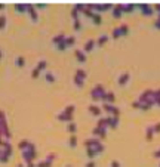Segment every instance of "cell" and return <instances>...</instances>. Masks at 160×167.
Listing matches in <instances>:
<instances>
[{
	"mask_svg": "<svg viewBox=\"0 0 160 167\" xmlns=\"http://www.w3.org/2000/svg\"><path fill=\"white\" fill-rule=\"evenodd\" d=\"M156 105V101H154V90L151 89H147L145 92L141 93V96L132 102V107L135 110H142V111H148L151 107Z\"/></svg>",
	"mask_w": 160,
	"mask_h": 167,
	"instance_id": "cell-1",
	"label": "cell"
},
{
	"mask_svg": "<svg viewBox=\"0 0 160 167\" xmlns=\"http://www.w3.org/2000/svg\"><path fill=\"white\" fill-rule=\"evenodd\" d=\"M84 146L86 148H93L95 151H96V154H101V152H104V145L101 144V140L98 139V138H91V139H88V140H84Z\"/></svg>",
	"mask_w": 160,
	"mask_h": 167,
	"instance_id": "cell-2",
	"label": "cell"
},
{
	"mask_svg": "<svg viewBox=\"0 0 160 167\" xmlns=\"http://www.w3.org/2000/svg\"><path fill=\"white\" fill-rule=\"evenodd\" d=\"M105 89H104V86L102 84H96L92 90H91V96H92V99H95V101H101L102 99V96L105 95Z\"/></svg>",
	"mask_w": 160,
	"mask_h": 167,
	"instance_id": "cell-3",
	"label": "cell"
},
{
	"mask_svg": "<svg viewBox=\"0 0 160 167\" xmlns=\"http://www.w3.org/2000/svg\"><path fill=\"white\" fill-rule=\"evenodd\" d=\"M135 9H139L141 14L147 15V16H151L154 14V8H151V5H148V3H137Z\"/></svg>",
	"mask_w": 160,
	"mask_h": 167,
	"instance_id": "cell-4",
	"label": "cell"
},
{
	"mask_svg": "<svg viewBox=\"0 0 160 167\" xmlns=\"http://www.w3.org/2000/svg\"><path fill=\"white\" fill-rule=\"evenodd\" d=\"M129 34V27L125 24V25H120V27H117V28H114L113 30V33H111V36H113V38H120V37H125V36H128Z\"/></svg>",
	"mask_w": 160,
	"mask_h": 167,
	"instance_id": "cell-5",
	"label": "cell"
},
{
	"mask_svg": "<svg viewBox=\"0 0 160 167\" xmlns=\"http://www.w3.org/2000/svg\"><path fill=\"white\" fill-rule=\"evenodd\" d=\"M102 110L110 114V117H119V115H120V110L116 105H113V104H104Z\"/></svg>",
	"mask_w": 160,
	"mask_h": 167,
	"instance_id": "cell-6",
	"label": "cell"
},
{
	"mask_svg": "<svg viewBox=\"0 0 160 167\" xmlns=\"http://www.w3.org/2000/svg\"><path fill=\"white\" fill-rule=\"evenodd\" d=\"M92 8H93V12H96V14H101V12H105L108 9H113V5L111 3H92Z\"/></svg>",
	"mask_w": 160,
	"mask_h": 167,
	"instance_id": "cell-7",
	"label": "cell"
},
{
	"mask_svg": "<svg viewBox=\"0 0 160 167\" xmlns=\"http://www.w3.org/2000/svg\"><path fill=\"white\" fill-rule=\"evenodd\" d=\"M22 157H24V160H25L27 164H30V163H33V160H36V157H37V152L25 149V151H22Z\"/></svg>",
	"mask_w": 160,
	"mask_h": 167,
	"instance_id": "cell-8",
	"label": "cell"
},
{
	"mask_svg": "<svg viewBox=\"0 0 160 167\" xmlns=\"http://www.w3.org/2000/svg\"><path fill=\"white\" fill-rule=\"evenodd\" d=\"M92 133L100 139V140H102V139H105V136H107V129H101V127H95V129L92 130Z\"/></svg>",
	"mask_w": 160,
	"mask_h": 167,
	"instance_id": "cell-9",
	"label": "cell"
},
{
	"mask_svg": "<svg viewBox=\"0 0 160 167\" xmlns=\"http://www.w3.org/2000/svg\"><path fill=\"white\" fill-rule=\"evenodd\" d=\"M104 104H114V101H116V96H114V93L113 92H105V95L102 96V99H101Z\"/></svg>",
	"mask_w": 160,
	"mask_h": 167,
	"instance_id": "cell-10",
	"label": "cell"
},
{
	"mask_svg": "<svg viewBox=\"0 0 160 167\" xmlns=\"http://www.w3.org/2000/svg\"><path fill=\"white\" fill-rule=\"evenodd\" d=\"M56 118H58L59 121H65V123H73V115H68V114H65L64 111H62V112H59V114L56 115Z\"/></svg>",
	"mask_w": 160,
	"mask_h": 167,
	"instance_id": "cell-11",
	"label": "cell"
},
{
	"mask_svg": "<svg viewBox=\"0 0 160 167\" xmlns=\"http://www.w3.org/2000/svg\"><path fill=\"white\" fill-rule=\"evenodd\" d=\"M129 79H130V75H129V73H123V74H122V75L119 77V80H117L119 86H125V84H128Z\"/></svg>",
	"mask_w": 160,
	"mask_h": 167,
	"instance_id": "cell-12",
	"label": "cell"
},
{
	"mask_svg": "<svg viewBox=\"0 0 160 167\" xmlns=\"http://www.w3.org/2000/svg\"><path fill=\"white\" fill-rule=\"evenodd\" d=\"M27 12L30 14V16H31V19L33 21H37V10H36V8L33 6V5H27Z\"/></svg>",
	"mask_w": 160,
	"mask_h": 167,
	"instance_id": "cell-13",
	"label": "cell"
},
{
	"mask_svg": "<svg viewBox=\"0 0 160 167\" xmlns=\"http://www.w3.org/2000/svg\"><path fill=\"white\" fill-rule=\"evenodd\" d=\"M122 8V12L123 14H130V12L135 10V5L133 3H126V5H120Z\"/></svg>",
	"mask_w": 160,
	"mask_h": 167,
	"instance_id": "cell-14",
	"label": "cell"
},
{
	"mask_svg": "<svg viewBox=\"0 0 160 167\" xmlns=\"http://www.w3.org/2000/svg\"><path fill=\"white\" fill-rule=\"evenodd\" d=\"M74 55H76V59H77L79 62H82V64H84V62H86V59H88V58H86V53L83 52V50H80V49H77V50H76Z\"/></svg>",
	"mask_w": 160,
	"mask_h": 167,
	"instance_id": "cell-15",
	"label": "cell"
},
{
	"mask_svg": "<svg viewBox=\"0 0 160 167\" xmlns=\"http://www.w3.org/2000/svg\"><path fill=\"white\" fill-rule=\"evenodd\" d=\"M95 44H96L95 40H88L84 43V46H83V50H84V52H92V49L95 47Z\"/></svg>",
	"mask_w": 160,
	"mask_h": 167,
	"instance_id": "cell-16",
	"label": "cell"
},
{
	"mask_svg": "<svg viewBox=\"0 0 160 167\" xmlns=\"http://www.w3.org/2000/svg\"><path fill=\"white\" fill-rule=\"evenodd\" d=\"M153 138H154V130H153V126H148V127L145 129V139L150 142V140H153Z\"/></svg>",
	"mask_w": 160,
	"mask_h": 167,
	"instance_id": "cell-17",
	"label": "cell"
},
{
	"mask_svg": "<svg viewBox=\"0 0 160 167\" xmlns=\"http://www.w3.org/2000/svg\"><path fill=\"white\" fill-rule=\"evenodd\" d=\"M108 121H110V118L108 117H101L100 120H98V127H101V129H107L108 127Z\"/></svg>",
	"mask_w": 160,
	"mask_h": 167,
	"instance_id": "cell-18",
	"label": "cell"
},
{
	"mask_svg": "<svg viewBox=\"0 0 160 167\" xmlns=\"http://www.w3.org/2000/svg\"><path fill=\"white\" fill-rule=\"evenodd\" d=\"M89 112L92 114V115H101L102 114V110L100 108V107H96V105H89Z\"/></svg>",
	"mask_w": 160,
	"mask_h": 167,
	"instance_id": "cell-19",
	"label": "cell"
},
{
	"mask_svg": "<svg viewBox=\"0 0 160 167\" xmlns=\"http://www.w3.org/2000/svg\"><path fill=\"white\" fill-rule=\"evenodd\" d=\"M111 12H113V16H114V18H120V16L123 15V12H122V8H120V5H116V6H113Z\"/></svg>",
	"mask_w": 160,
	"mask_h": 167,
	"instance_id": "cell-20",
	"label": "cell"
},
{
	"mask_svg": "<svg viewBox=\"0 0 160 167\" xmlns=\"http://www.w3.org/2000/svg\"><path fill=\"white\" fill-rule=\"evenodd\" d=\"M65 40V36L64 34H58V36H55L54 38H52V43L56 46V44H59V43H62Z\"/></svg>",
	"mask_w": 160,
	"mask_h": 167,
	"instance_id": "cell-21",
	"label": "cell"
},
{
	"mask_svg": "<svg viewBox=\"0 0 160 167\" xmlns=\"http://www.w3.org/2000/svg\"><path fill=\"white\" fill-rule=\"evenodd\" d=\"M110 121H108V127H111V129H116L119 126V117H108Z\"/></svg>",
	"mask_w": 160,
	"mask_h": 167,
	"instance_id": "cell-22",
	"label": "cell"
},
{
	"mask_svg": "<svg viewBox=\"0 0 160 167\" xmlns=\"http://www.w3.org/2000/svg\"><path fill=\"white\" fill-rule=\"evenodd\" d=\"M76 145H77V136L76 135H71L68 138V146L70 148H76Z\"/></svg>",
	"mask_w": 160,
	"mask_h": 167,
	"instance_id": "cell-23",
	"label": "cell"
},
{
	"mask_svg": "<svg viewBox=\"0 0 160 167\" xmlns=\"http://www.w3.org/2000/svg\"><path fill=\"white\" fill-rule=\"evenodd\" d=\"M86 155H88L89 160H93L98 154H96V151H95L93 148H86Z\"/></svg>",
	"mask_w": 160,
	"mask_h": 167,
	"instance_id": "cell-24",
	"label": "cell"
},
{
	"mask_svg": "<svg viewBox=\"0 0 160 167\" xmlns=\"http://www.w3.org/2000/svg\"><path fill=\"white\" fill-rule=\"evenodd\" d=\"M107 42H108V36H107V34H102V36H100V38L96 40V44H98V46H104Z\"/></svg>",
	"mask_w": 160,
	"mask_h": 167,
	"instance_id": "cell-25",
	"label": "cell"
},
{
	"mask_svg": "<svg viewBox=\"0 0 160 167\" xmlns=\"http://www.w3.org/2000/svg\"><path fill=\"white\" fill-rule=\"evenodd\" d=\"M67 130H68V133L74 135L76 130H77V124H76L74 121H73V123H68V124H67Z\"/></svg>",
	"mask_w": 160,
	"mask_h": 167,
	"instance_id": "cell-26",
	"label": "cell"
},
{
	"mask_svg": "<svg viewBox=\"0 0 160 167\" xmlns=\"http://www.w3.org/2000/svg\"><path fill=\"white\" fill-rule=\"evenodd\" d=\"M15 64H16V67L22 68L24 65H25V58H24V56H16V59H15Z\"/></svg>",
	"mask_w": 160,
	"mask_h": 167,
	"instance_id": "cell-27",
	"label": "cell"
},
{
	"mask_svg": "<svg viewBox=\"0 0 160 167\" xmlns=\"http://www.w3.org/2000/svg\"><path fill=\"white\" fill-rule=\"evenodd\" d=\"M65 44H67V47H70V46H73L76 43V37L74 36H70V37H65Z\"/></svg>",
	"mask_w": 160,
	"mask_h": 167,
	"instance_id": "cell-28",
	"label": "cell"
},
{
	"mask_svg": "<svg viewBox=\"0 0 160 167\" xmlns=\"http://www.w3.org/2000/svg\"><path fill=\"white\" fill-rule=\"evenodd\" d=\"M15 10H16V12H21V14H24V12H27V5L18 3V5H15Z\"/></svg>",
	"mask_w": 160,
	"mask_h": 167,
	"instance_id": "cell-29",
	"label": "cell"
},
{
	"mask_svg": "<svg viewBox=\"0 0 160 167\" xmlns=\"http://www.w3.org/2000/svg\"><path fill=\"white\" fill-rule=\"evenodd\" d=\"M74 77H77V79H80V80H84V79H86V71L82 70V68H79V70L76 71V75H74Z\"/></svg>",
	"mask_w": 160,
	"mask_h": 167,
	"instance_id": "cell-30",
	"label": "cell"
},
{
	"mask_svg": "<svg viewBox=\"0 0 160 167\" xmlns=\"http://www.w3.org/2000/svg\"><path fill=\"white\" fill-rule=\"evenodd\" d=\"M28 145H30L28 140H19V144H18V146H19V149H21V151L28 149Z\"/></svg>",
	"mask_w": 160,
	"mask_h": 167,
	"instance_id": "cell-31",
	"label": "cell"
},
{
	"mask_svg": "<svg viewBox=\"0 0 160 167\" xmlns=\"http://www.w3.org/2000/svg\"><path fill=\"white\" fill-rule=\"evenodd\" d=\"M3 152L5 154H8V155H10L12 154V146H10V144H8V142H3Z\"/></svg>",
	"mask_w": 160,
	"mask_h": 167,
	"instance_id": "cell-32",
	"label": "cell"
},
{
	"mask_svg": "<svg viewBox=\"0 0 160 167\" xmlns=\"http://www.w3.org/2000/svg\"><path fill=\"white\" fill-rule=\"evenodd\" d=\"M92 21H93V24H96V25H100V24L102 22V18H101V14H96V12H95V16L92 18Z\"/></svg>",
	"mask_w": 160,
	"mask_h": 167,
	"instance_id": "cell-33",
	"label": "cell"
},
{
	"mask_svg": "<svg viewBox=\"0 0 160 167\" xmlns=\"http://www.w3.org/2000/svg\"><path fill=\"white\" fill-rule=\"evenodd\" d=\"M45 79H46V81H49V83H54V81H55V75H54L52 73H46V74H45Z\"/></svg>",
	"mask_w": 160,
	"mask_h": 167,
	"instance_id": "cell-34",
	"label": "cell"
},
{
	"mask_svg": "<svg viewBox=\"0 0 160 167\" xmlns=\"http://www.w3.org/2000/svg\"><path fill=\"white\" fill-rule=\"evenodd\" d=\"M74 110H76V107L71 104V105H68V107L64 110V112H65V114H68V115H73V112H74Z\"/></svg>",
	"mask_w": 160,
	"mask_h": 167,
	"instance_id": "cell-35",
	"label": "cell"
},
{
	"mask_svg": "<svg viewBox=\"0 0 160 167\" xmlns=\"http://www.w3.org/2000/svg\"><path fill=\"white\" fill-rule=\"evenodd\" d=\"M46 65H47V64H46V61H39V64H37V67H36V68H37L40 73L46 68Z\"/></svg>",
	"mask_w": 160,
	"mask_h": 167,
	"instance_id": "cell-36",
	"label": "cell"
},
{
	"mask_svg": "<svg viewBox=\"0 0 160 167\" xmlns=\"http://www.w3.org/2000/svg\"><path fill=\"white\" fill-rule=\"evenodd\" d=\"M83 15H86L88 18H93V16H95V12L91 10V9H84V10H83Z\"/></svg>",
	"mask_w": 160,
	"mask_h": 167,
	"instance_id": "cell-37",
	"label": "cell"
},
{
	"mask_svg": "<svg viewBox=\"0 0 160 167\" xmlns=\"http://www.w3.org/2000/svg\"><path fill=\"white\" fill-rule=\"evenodd\" d=\"M9 160V155L8 154H5L3 151H0V163H6Z\"/></svg>",
	"mask_w": 160,
	"mask_h": 167,
	"instance_id": "cell-38",
	"label": "cell"
},
{
	"mask_svg": "<svg viewBox=\"0 0 160 167\" xmlns=\"http://www.w3.org/2000/svg\"><path fill=\"white\" fill-rule=\"evenodd\" d=\"M74 84L82 89V87L84 86V80H80V79H77V77H74Z\"/></svg>",
	"mask_w": 160,
	"mask_h": 167,
	"instance_id": "cell-39",
	"label": "cell"
},
{
	"mask_svg": "<svg viewBox=\"0 0 160 167\" xmlns=\"http://www.w3.org/2000/svg\"><path fill=\"white\" fill-rule=\"evenodd\" d=\"M74 9H76L77 12H82V14H83V10L86 9V5H83V3H77V5L74 6Z\"/></svg>",
	"mask_w": 160,
	"mask_h": 167,
	"instance_id": "cell-40",
	"label": "cell"
},
{
	"mask_svg": "<svg viewBox=\"0 0 160 167\" xmlns=\"http://www.w3.org/2000/svg\"><path fill=\"white\" fill-rule=\"evenodd\" d=\"M71 16L74 18V21H77V19H79V12H77V10H76L74 8L71 9Z\"/></svg>",
	"mask_w": 160,
	"mask_h": 167,
	"instance_id": "cell-41",
	"label": "cell"
},
{
	"mask_svg": "<svg viewBox=\"0 0 160 167\" xmlns=\"http://www.w3.org/2000/svg\"><path fill=\"white\" fill-rule=\"evenodd\" d=\"M74 30H76V31H80V30H82V22H80L79 19L74 21Z\"/></svg>",
	"mask_w": 160,
	"mask_h": 167,
	"instance_id": "cell-42",
	"label": "cell"
},
{
	"mask_svg": "<svg viewBox=\"0 0 160 167\" xmlns=\"http://www.w3.org/2000/svg\"><path fill=\"white\" fill-rule=\"evenodd\" d=\"M5 25H6V16H0V30L5 28Z\"/></svg>",
	"mask_w": 160,
	"mask_h": 167,
	"instance_id": "cell-43",
	"label": "cell"
},
{
	"mask_svg": "<svg viewBox=\"0 0 160 167\" xmlns=\"http://www.w3.org/2000/svg\"><path fill=\"white\" fill-rule=\"evenodd\" d=\"M31 75H33V79H37V77L40 75V71H39L37 68H34V70L31 71Z\"/></svg>",
	"mask_w": 160,
	"mask_h": 167,
	"instance_id": "cell-44",
	"label": "cell"
},
{
	"mask_svg": "<svg viewBox=\"0 0 160 167\" xmlns=\"http://www.w3.org/2000/svg\"><path fill=\"white\" fill-rule=\"evenodd\" d=\"M56 49H58V50H65V49H67V44H65V42H62V43L56 44Z\"/></svg>",
	"mask_w": 160,
	"mask_h": 167,
	"instance_id": "cell-45",
	"label": "cell"
},
{
	"mask_svg": "<svg viewBox=\"0 0 160 167\" xmlns=\"http://www.w3.org/2000/svg\"><path fill=\"white\" fill-rule=\"evenodd\" d=\"M153 130H154V133H160V123L153 124Z\"/></svg>",
	"mask_w": 160,
	"mask_h": 167,
	"instance_id": "cell-46",
	"label": "cell"
},
{
	"mask_svg": "<svg viewBox=\"0 0 160 167\" xmlns=\"http://www.w3.org/2000/svg\"><path fill=\"white\" fill-rule=\"evenodd\" d=\"M84 167H96V164H95V161L93 160H89L88 163H86V166Z\"/></svg>",
	"mask_w": 160,
	"mask_h": 167,
	"instance_id": "cell-47",
	"label": "cell"
},
{
	"mask_svg": "<svg viewBox=\"0 0 160 167\" xmlns=\"http://www.w3.org/2000/svg\"><path fill=\"white\" fill-rule=\"evenodd\" d=\"M110 167H122V166H120V163H119V161H116V160H114V161H111Z\"/></svg>",
	"mask_w": 160,
	"mask_h": 167,
	"instance_id": "cell-48",
	"label": "cell"
},
{
	"mask_svg": "<svg viewBox=\"0 0 160 167\" xmlns=\"http://www.w3.org/2000/svg\"><path fill=\"white\" fill-rule=\"evenodd\" d=\"M154 27H156L157 30H160V18H157V19L154 21Z\"/></svg>",
	"mask_w": 160,
	"mask_h": 167,
	"instance_id": "cell-49",
	"label": "cell"
},
{
	"mask_svg": "<svg viewBox=\"0 0 160 167\" xmlns=\"http://www.w3.org/2000/svg\"><path fill=\"white\" fill-rule=\"evenodd\" d=\"M34 8H37V9H45V8H46V5H45V3H37Z\"/></svg>",
	"mask_w": 160,
	"mask_h": 167,
	"instance_id": "cell-50",
	"label": "cell"
},
{
	"mask_svg": "<svg viewBox=\"0 0 160 167\" xmlns=\"http://www.w3.org/2000/svg\"><path fill=\"white\" fill-rule=\"evenodd\" d=\"M154 10L159 14V18H160V5H154Z\"/></svg>",
	"mask_w": 160,
	"mask_h": 167,
	"instance_id": "cell-51",
	"label": "cell"
},
{
	"mask_svg": "<svg viewBox=\"0 0 160 167\" xmlns=\"http://www.w3.org/2000/svg\"><path fill=\"white\" fill-rule=\"evenodd\" d=\"M154 157H156V158H160V148H159V149L154 152Z\"/></svg>",
	"mask_w": 160,
	"mask_h": 167,
	"instance_id": "cell-52",
	"label": "cell"
},
{
	"mask_svg": "<svg viewBox=\"0 0 160 167\" xmlns=\"http://www.w3.org/2000/svg\"><path fill=\"white\" fill-rule=\"evenodd\" d=\"M154 101H156V105H159V107H160V98H156Z\"/></svg>",
	"mask_w": 160,
	"mask_h": 167,
	"instance_id": "cell-53",
	"label": "cell"
},
{
	"mask_svg": "<svg viewBox=\"0 0 160 167\" xmlns=\"http://www.w3.org/2000/svg\"><path fill=\"white\" fill-rule=\"evenodd\" d=\"M27 167H37V166H36L34 163H30V164H27Z\"/></svg>",
	"mask_w": 160,
	"mask_h": 167,
	"instance_id": "cell-54",
	"label": "cell"
},
{
	"mask_svg": "<svg viewBox=\"0 0 160 167\" xmlns=\"http://www.w3.org/2000/svg\"><path fill=\"white\" fill-rule=\"evenodd\" d=\"M3 145V140H2V135H0V146Z\"/></svg>",
	"mask_w": 160,
	"mask_h": 167,
	"instance_id": "cell-55",
	"label": "cell"
},
{
	"mask_svg": "<svg viewBox=\"0 0 160 167\" xmlns=\"http://www.w3.org/2000/svg\"><path fill=\"white\" fill-rule=\"evenodd\" d=\"M2 9H5V5H3V3H0V10H2Z\"/></svg>",
	"mask_w": 160,
	"mask_h": 167,
	"instance_id": "cell-56",
	"label": "cell"
},
{
	"mask_svg": "<svg viewBox=\"0 0 160 167\" xmlns=\"http://www.w3.org/2000/svg\"><path fill=\"white\" fill-rule=\"evenodd\" d=\"M2 56H3V53H2V49H0V59H2Z\"/></svg>",
	"mask_w": 160,
	"mask_h": 167,
	"instance_id": "cell-57",
	"label": "cell"
},
{
	"mask_svg": "<svg viewBox=\"0 0 160 167\" xmlns=\"http://www.w3.org/2000/svg\"><path fill=\"white\" fill-rule=\"evenodd\" d=\"M16 167H24V164H18V166H16Z\"/></svg>",
	"mask_w": 160,
	"mask_h": 167,
	"instance_id": "cell-58",
	"label": "cell"
},
{
	"mask_svg": "<svg viewBox=\"0 0 160 167\" xmlns=\"http://www.w3.org/2000/svg\"><path fill=\"white\" fill-rule=\"evenodd\" d=\"M65 167H73V166H65Z\"/></svg>",
	"mask_w": 160,
	"mask_h": 167,
	"instance_id": "cell-59",
	"label": "cell"
},
{
	"mask_svg": "<svg viewBox=\"0 0 160 167\" xmlns=\"http://www.w3.org/2000/svg\"><path fill=\"white\" fill-rule=\"evenodd\" d=\"M159 167H160V164H159Z\"/></svg>",
	"mask_w": 160,
	"mask_h": 167,
	"instance_id": "cell-60",
	"label": "cell"
}]
</instances>
